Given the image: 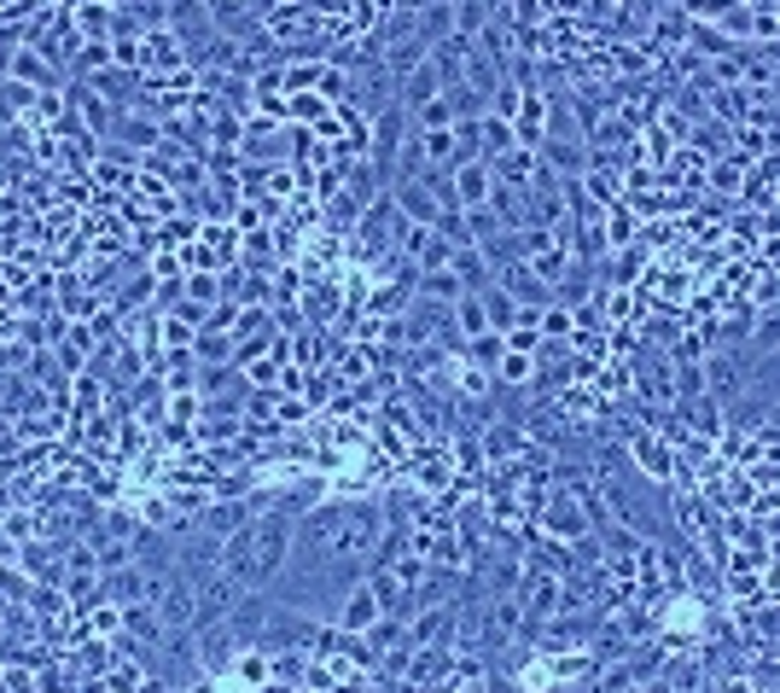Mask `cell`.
Returning <instances> with one entry per match:
<instances>
[{"label":"cell","instance_id":"cell-14","mask_svg":"<svg viewBox=\"0 0 780 693\" xmlns=\"http://www.w3.org/2000/svg\"><path fill=\"white\" fill-rule=\"evenodd\" d=\"M455 123V106H449V94H437V99H426L420 111H413V128H449Z\"/></svg>","mask_w":780,"mask_h":693},{"label":"cell","instance_id":"cell-1","mask_svg":"<svg viewBox=\"0 0 780 693\" xmlns=\"http://www.w3.org/2000/svg\"><path fill=\"white\" fill-rule=\"evenodd\" d=\"M379 618H384V595L373 588V577L350 583V588H344V601H338V629H350V635H368Z\"/></svg>","mask_w":780,"mask_h":693},{"label":"cell","instance_id":"cell-9","mask_svg":"<svg viewBox=\"0 0 780 693\" xmlns=\"http://www.w3.org/2000/svg\"><path fill=\"white\" fill-rule=\"evenodd\" d=\"M181 297L187 303H198V310H211V303H222V280H216V269H193V274H181Z\"/></svg>","mask_w":780,"mask_h":693},{"label":"cell","instance_id":"cell-12","mask_svg":"<svg viewBox=\"0 0 780 693\" xmlns=\"http://www.w3.org/2000/svg\"><path fill=\"white\" fill-rule=\"evenodd\" d=\"M542 339H577V315H571L565 303H548V310H542Z\"/></svg>","mask_w":780,"mask_h":693},{"label":"cell","instance_id":"cell-4","mask_svg":"<svg viewBox=\"0 0 780 693\" xmlns=\"http://www.w3.org/2000/svg\"><path fill=\"white\" fill-rule=\"evenodd\" d=\"M12 82H30L36 94H53L65 82V70L47 59L41 47H18V53H12Z\"/></svg>","mask_w":780,"mask_h":693},{"label":"cell","instance_id":"cell-11","mask_svg":"<svg viewBox=\"0 0 780 693\" xmlns=\"http://www.w3.org/2000/svg\"><path fill=\"white\" fill-rule=\"evenodd\" d=\"M780 350V310H769L758 326H751V339H745V368L758 362V355H774Z\"/></svg>","mask_w":780,"mask_h":693},{"label":"cell","instance_id":"cell-6","mask_svg":"<svg viewBox=\"0 0 780 693\" xmlns=\"http://www.w3.org/2000/svg\"><path fill=\"white\" fill-rule=\"evenodd\" d=\"M76 18V36H82V41H111V30H117V12L106 7V0H82V7H70Z\"/></svg>","mask_w":780,"mask_h":693},{"label":"cell","instance_id":"cell-17","mask_svg":"<svg viewBox=\"0 0 780 693\" xmlns=\"http://www.w3.org/2000/svg\"><path fill=\"white\" fill-rule=\"evenodd\" d=\"M274 408H280V426H303V414H309L303 402H274Z\"/></svg>","mask_w":780,"mask_h":693},{"label":"cell","instance_id":"cell-16","mask_svg":"<svg viewBox=\"0 0 780 693\" xmlns=\"http://www.w3.org/2000/svg\"><path fill=\"white\" fill-rule=\"evenodd\" d=\"M146 292H152V280L140 274L135 286H123V297H117V310H128V303H146Z\"/></svg>","mask_w":780,"mask_h":693},{"label":"cell","instance_id":"cell-3","mask_svg":"<svg viewBox=\"0 0 780 693\" xmlns=\"http://www.w3.org/2000/svg\"><path fill=\"white\" fill-rule=\"evenodd\" d=\"M449 187H455V204H460V211H472V204H489L496 169H489V158H460V164L449 169Z\"/></svg>","mask_w":780,"mask_h":693},{"label":"cell","instance_id":"cell-8","mask_svg":"<svg viewBox=\"0 0 780 693\" xmlns=\"http://www.w3.org/2000/svg\"><path fill=\"white\" fill-rule=\"evenodd\" d=\"M245 519H256V513H251V501H216V507H204V530H211V536L240 530Z\"/></svg>","mask_w":780,"mask_h":693},{"label":"cell","instance_id":"cell-2","mask_svg":"<svg viewBox=\"0 0 780 693\" xmlns=\"http://www.w3.org/2000/svg\"><path fill=\"white\" fill-rule=\"evenodd\" d=\"M542 525H548L554 536H565V543H583V536L594 530V519H588V507H583V496L571 490V484H559L554 490V501H548V513H542Z\"/></svg>","mask_w":780,"mask_h":693},{"label":"cell","instance_id":"cell-5","mask_svg":"<svg viewBox=\"0 0 780 693\" xmlns=\"http://www.w3.org/2000/svg\"><path fill=\"white\" fill-rule=\"evenodd\" d=\"M518 146V135H513V117H501V111H484L478 117V158H489L496 164L501 152H513Z\"/></svg>","mask_w":780,"mask_h":693},{"label":"cell","instance_id":"cell-7","mask_svg":"<svg viewBox=\"0 0 780 693\" xmlns=\"http://www.w3.org/2000/svg\"><path fill=\"white\" fill-rule=\"evenodd\" d=\"M518 310H525V303H518L507 286H496V280H489V286H484V315H489V326L507 332V326L518 321Z\"/></svg>","mask_w":780,"mask_h":693},{"label":"cell","instance_id":"cell-13","mask_svg":"<svg viewBox=\"0 0 780 693\" xmlns=\"http://www.w3.org/2000/svg\"><path fill=\"white\" fill-rule=\"evenodd\" d=\"M688 135L705 146V152H716V158H728V140H734V123H699V128H688Z\"/></svg>","mask_w":780,"mask_h":693},{"label":"cell","instance_id":"cell-10","mask_svg":"<svg viewBox=\"0 0 780 693\" xmlns=\"http://www.w3.org/2000/svg\"><path fill=\"white\" fill-rule=\"evenodd\" d=\"M233 332H222V326H198V339H193V355L198 362H233Z\"/></svg>","mask_w":780,"mask_h":693},{"label":"cell","instance_id":"cell-15","mask_svg":"<svg viewBox=\"0 0 780 693\" xmlns=\"http://www.w3.org/2000/svg\"><path fill=\"white\" fill-rule=\"evenodd\" d=\"M0 601H30V577H23V572H12V566H0Z\"/></svg>","mask_w":780,"mask_h":693}]
</instances>
